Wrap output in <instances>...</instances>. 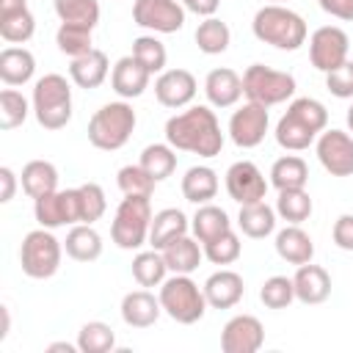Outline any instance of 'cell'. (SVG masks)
I'll use <instances>...</instances> for the list:
<instances>
[{
    "label": "cell",
    "mask_w": 353,
    "mask_h": 353,
    "mask_svg": "<svg viewBox=\"0 0 353 353\" xmlns=\"http://www.w3.org/2000/svg\"><path fill=\"white\" fill-rule=\"evenodd\" d=\"M165 141L176 152H190L207 160L223 149V132L210 105H188L182 113H174L165 121Z\"/></svg>",
    "instance_id": "obj_1"
},
{
    "label": "cell",
    "mask_w": 353,
    "mask_h": 353,
    "mask_svg": "<svg viewBox=\"0 0 353 353\" xmlns=\"http://www.w3.org/2000/svg\"><path fill=\"white\" fill-rule=\"evenodd\" d=\"M328 127V110L314 97H298L287 105L284 116L276 121V143L287 152L309 149L317 135Z\"/></svg>",
    "instance_id": "obj_2"
},
{
    "label": "cell",
    "mask_w": 353,
    "mask_h": 353,
    "mask_svg": "<svg viewBox=\"0 0 353 353\" xmlns=\"http://www.w3.org/2000/svg\"><path fill=\"white\" fill-rule=\"evenodd\" d=\"M251 30L262 44H270L276 50L284 52H295L306 44L309 28L303 22V17L281 3H268L262 6L254 19H251Z\"/></svg>",
    "instance_id": "obj_3"
},
{
    "label": "cell",
    "mask_w": 353,
    "mask_h": 353,
    "mask_svg": "<svg viewBox=\"0 0 353 353\" xmlns=\"http://www.w3.org/2000/svg\"><path fill=\"white\" fill-rule=\"evenodd\" d=\"M33 116L44 130H63L72 121V85L63 74L50 72L33 83Z\"/></svg>",
    "instance_id": "obj_4"
},
{
    "label": "cell",
    "mask_w": 353,
    "mask_h": 353,
    "mask_svg": "<svg viewBox=\"0 0 353 353\" xmlns=\"http://www.w3.org/2000/svg\"><path fill=\"white\" fill-rule=\"evenodd\" d=\"M135 124H138V116H135V110L127 99L105 102L88 119V141H91L94 149L116 152L130 141Z\"/></svg>",
    "instance_id": "obj_5"
},
{
    "label": "cell",
    "mask_w": 353,
    "mask_h": 353,
    "mask_svg": "<svg viewBox=\"0 0 353 353\" xmlns=\"http://www.w3.org/2000/svg\"><path fill=\"white\" fill-rule=\"evenodd\" d=\"M160 306H163V314H168L174 323L179 325H193L204 317L207 312V298H204V290L188 276V273H174L168 276L163 284H160Z\"/></svg>",
    "instance_id": "obj_6"
},
{
    "label": "cell",
    "mask_w": 353,
    "mask_h": 353,
    "mask_svg": "<svg viewBox=\"0 0 353 353\" xmlns=\"http://www.w3.org/2000/svg\"><path fill=\"white\" fill-rule=\"evenodd\" d=\"M152 196H124L110 223V240L124 251H138L149 243L152 226Z\"/></svg>",
    "instance_id": "obj_7"
},
{
    "label": "cell",
    "mask_w": 353,
    "mask_h": 353,
    "mask_svg": "<svg viewBox=\"0 0 353 353\" xmlns=\"http://www.w3.org/2000/svg\"><path fill=\"white\" fill-rule=\"evenodd\" d=\"M61 256H63V243L52 234V229H33L22 237L19 245V265L22 273L28 279H52L61 268Z\"/></svg>",
    "instance_id": "obj_8"
},
{
    "label": "cell",
    "mask_w": 353,
    "mask_h": 353,
    "mask_svg": "<svg viewBox=\"0 0 353 353\" xmlns=\"http://www.w3.org/2000/svg\"><path fill=\"white\" fill-rule=\"evenodd\" d=\"M243 94L248 97V102L273 108L295 97V77L290 72L270 69L265 63H251L243 72Z\"/></svg>",
    "instance_id": "obj_9"
},
{
    "label": "cell",
    "mask_w": 353,
    "mask_h": 353,
    "mask_svg": "<svg viewBox=\"0 0 353 353\" xmlns=\"http://www.w3.org/2000/svg\"><path fill=\"white\" fill-rule=\"evenodd\" d=\"M347 50H350V39L336 25H323L309 36V61L323 74L339 69L347 61Z\"/></svg>",
    "instance_id": "obj_10"
},
{
    "label": "cell",
    "mask_w": 353,
    "mask_h": 353,
    "mask_svg": "<svg viewBox=\"0 0 353 353\" xmlns=\"http://www.w3.org/2000/svg\"><path fill=\"white\" fill-rule=\"evenodd\" d=\"M132 22L149 33H176L185 28V6L179 0H135Z\"/></svg>",
    "instance_id": "obj_11"
},
{
    "label": "cell",
    "mask_w": 353,
    "mask_h": 353,
    "mask_svg": "<svg viewBox=\"0 0 353 353\" xmlns=\"http://www.w3.org/2000/svg\"><path fill=\"white\" fill-rule=\"evenodd\" d=\"M33 215L36 223L44 229H58V226H74L80 223V196L77 188L66 190H52L41 199H33Z\"/></svg>",
    "instance_id": "obj_12"
},
{
    "label": "cell",
    "mask_w": 353,
    "mask_h": 353,
    "mask_svg": "<svg viewBox=\"0 0 353 353\" xmlns=\"http://www.w3.org/2000/svg\"><path fill=\"white\" fill-rule=\"evenodd\" d=\"M320 165L331 176H353V135L345 130H323L314 141Z\"/></svg>",
    "instance_id": "obj_13"
},
{
    "label": "cell",
    "mask_w": 353,
    "mask_h": 353,
    "mask_svg": "<svg viewBox=\"0 0 353 353\" xmlns=\"http://www.w3.org/2000/svg\"><path fill=\"white\" fill-rule=\"evenodd\" d=\"M268 127H270L268 108L259 105V102H245L229 119V138L240 149H254V146H259L265 141Z\"/></svg>",
    "instance_id": "obj_14"
},
{
    "label": "cell",
    "mask_w": 353,
    "mask_h": 353,
    "mask_svg": "<svg viewBox=\"0 0 353 353\" xmlns=\"http://www.w3.org/2000/svg\"><path fill=\"white\" fill-rule=\"evenodd\" d=\"M226 193L232 201L237 204H254V201H265L268 193V179L259 171L256 163L251 160H237L226 168Z\"/></svg>",
    "instance_id": "obj_15"
},
{
    "label": "cell",
    "mask_w": 353,
    "mask_h": 353,
    "mask_svg": "<svg viewBox=\"0 0 353 353\" xmlns=\"http://www.w3.org/2000/svg\"><path fill=\"white\" fill-rule=\"evenodd\" d=\"M265 345V325L254 314H234L221 331L223 353H256Z\"/></svg>",
    "instance_id": "obj_16"
},
{
    "label": "cell",
    "mask_w": 353,
    "mask_h": 353,
    "mask_svg": "<svg viewBox=\"0 0 353 353\" xmlns=\"http://www.w3.org/2000/svg\"><path fill=\"white\" fill-rule=\"evenodd\" d=\"M196 91H199V83H196L193 72H188V69H165L154 80V97H157V102L163 108H171V110L188 108L193 102Z\"/></svg>",
    "instance_id": "obj_17"
},
{
    "label": "cell",
    "mask_w": 353,
    "mask_h": 353,
    "mask_svg": "<svg viewBox=\"0 0 353 353\" xmlns=\"http://www.w3.org/2000/svg\"><path fill=\"white\" fill-rule=\"evenodd\" d=\"M201 290H204V298H207V303L212 309H232L245 295L243 276L237 270H229V268H221L212 276H207V281H204Z\"/></svg>",
    "instance_id": "obj_18"
},
{
    "label": "cell",
    "mask_w": 353,
    "mask_h": 353,
    "mask_svg": "<svg viewBox=\"0 0 353 353\" xmlns=\"http://www.w3.org/2000/svg\"><path fill=\"white\" fill-rule=\"evenodd\" d=\"M292 284H295V301H301L303 306L325 303L331 295V273L320 265H312V262L298 265Z\"/></svg>",
    "instance_id": "obj_19"
},
{
    "label": "cell",
    "mask_w": 353,
    "mask_h": 353,
    "mask_svg": "<svg viewBox=\"0 0 353 353\" xmlns=\"http://www.w3.org/2000/svg\"><path fill=\"white\" fill-rule=\"evenodd\" d=\"M204 97L210 108H234L243 97V77L229 66H218L204 77Z\"/></svg>",
    "instance_id": "obj_20"
},
{
    "label": "cell",
    "mask_w": 353,
    "mask_h": 353,
    "mask_svg": "<svg viewBox=\"0 0 353 353\" xmlns=\"http://www.w3.org/2000/svg\"><path fill=\"white\" fill-rule=\"evenodd\" d=\"M121 320L130 325V328H149L160 320L163 314V306H160V298L154 292H149L146 287L143 290H132L121 298Z\"/></svg>",
    "instance_id": "obj_21"
},
{
    "label": "cell",
    "mask_w": 353,
    "mask_h": 353,
    "mask_svg": "<svg viewBox=\"0 0 353 353\" xmlns=\"http://www.w3.org/2000/svg\"><path fill=\"white\" fill-rule=\"evenodd\" d=\"M149 80L152 74L132 58V55H124L113 63L110 69V88L121 97V99H138L146 88H149Z\"/></svg>",
    "instance_id": "obj_22"
},
{
    "label": "cell",
    "mask_w": 353,
    "mask_h": 353,
    "mask_svg": "<svg viewBox=\"0 0 353 353\" xmlns=\"http://www.w3.org/2000/svg\"><path fill=\"white\" fill-rule=\"evenodd\" d=\"M108 74H110V61H108V55L102 52V50H88L85 55H80V58H72V63H69V80L77 85V88H85V91H91V88H99L105 80H108Z\"/></svg>",
    "instance_id": "obj_23"
},
{
    "label": "cell",
    "mask_w": 353,
    "mask_h": 353,
    "mask_svg": "<svg viewBox=\"0 0 353 353\" xmlns=\"http://www.w3.org/2000/svg\"><path fill=\"white\" fill-rule=\"evenodd\" d=\"M276 254L290 265H306L314 256V240L301 223H287L281 232H276Z\"/></svg>",
    "instance_id": "obj_24"
},
{
    "label": "cell",
    "mask_w": 353,
    "mask_h": 353,
    "mask_svg": "<svg viewBox=\"0 0 353 353\" xmlns=\"http://www.w3.org/2000/svg\"><path fill=\"white\" fill-rule=\"evenodd\" d=\"M190 232V221L182 210L176 207H165L160 212L152 215V226H149V245L163 251L168 243H174L176 237H185Z\"/></svg>",
    "instance_id": "obj_25"
},
{
    "label": "cell",
    "mask_w": 353,
    "mask_h": 353,
    "mask_svg": "<svg viewBox=\"0 0 353 353\" xmlns=\"http://www.w3.org/2000/svg\"><path fill=\"white\" fill-rule=\"evenodd\" d=\"M63 251L74 262H94L102 256V234L94 229V223H74L66 232Z\"/></svg>",
    "instance_id": "obj_26"
},
{
    "label": "cell",
    "mask_w": 353,
    "mask_h": 353,
    "mask_svg": "<svg viewBox=\"0 0 353 353\" xmlns=\"http://www.w3.org/2000/svg\"><path fill=\"white\" fill-rule=\"evenodd\" d=\"M33 74H36V58L30 50L11 44L0 52V80L6 85H11V88L25 85L33 80Z\"/></svg>",
    "instance_id": "obj_27"
},
{
    "label": "cell",
    "mask_w": 353,
    "mask_h": 353,
    "mask_svg": "<svg viewBox=\"0 0 353 353\" xmlns=\"http://www.w3.org/2000/svg\"><path fill=\"white\" fill-rule=\"evenodd\" d=\"M182 196H185V201H190V204H210L215 196H218V188H221V182H218V174H215V168H210V165H190L188 171H185V176H182Z\"/></svg>",
    "instance_id": "obj_28"
},
{
    "label": "cell",
    "mask_w": 353,
    "mask_h": 353,
    "mask_svg": "<svg viewBox=\"0 0 353 353\" xmlns=\"http://www.w3.org/2000/svg\"><path fill=\"white\" fill-rule=\"evenodd\" d=\"M276 207L265 204V201H254V204H240L237 212V226L245 237L251 240H262L268 234L276 232Z\"/></svg>",
    "instance_id": "obj_29"
},
{
    "label": "cell",
    "mask_w": 353,
    "mask_h": 353,
    "mask_svg": "<svg viewBox=\"0 0 353 353\" xmlns=\"http://www.w3.org/2000/svg\"><path fill=\"white\" fill-rule=\"evenodd\" d=\"M19 185L25 190V196L41 199V196L58 190V168L50 160H30V163L22 165Z\"/></svg>",
    "instance_id": "obj_30"
},
{
    "label": "cell",
    "mask_w": 353,
    "mask_h": 353,
    "mask_svg": "<svg viewBox=\"0 0 353 353\" xmlns=\"http://www.w3.org/2000/svg\"><path fill=\"white\" fill-rule=\"evenodd\" d=\"M163 259H165L171 273H188L190 276L204 259V245L196 237L185 234V237H176L174 243H168L163 248Z\"/></svg>",
    "instance_id": "obj_31"
},
{
    "label": "cell",
    "mask_w": 353,
    "mask_h": 353,
    "mask_svg": "<svg viewBox=\"0 0 353 353\" xmlns=\"http://www.w3.org/2000/svg\"><path fill=\"white\" fill-rule=\"evenodd\" d=\"M232 229V221H229V215H226V210H221L218 204H199V210H196V215L190 218V232H193V237L204 245V243H210V240H215V237H221L223 232H229Z\"/></svg>",
    "instance_id": "obj_32"
},
{
    "label": "cell",
    "mask_w": 353,
    "mask_h": 353,
    "mask_svg": "<svg viewBox=\"0 0 353 353\" xmlns=\"http://www.w3.org/2000/svg\"><path fill=\"white\" fill-rule=\"evenodd\" d=\"M309 182V165L298 154H284L270 165V185L276 190H290V188H306Z\"/></svg>",
    "instance_id": "obj_33"
},
{
    "label": "cell",
    "mask_w": 353,
    "mask_h": 353,
    "mask_svg": "<svg viewBox=\"0 0 353 353\" xmlns=\"http://www.w3.org/2000/svg\"><path fill=\"white\" fill-rule=\"evenodd\" d=\"M193 39H196V47H199L204 55H221V52H226L229 44H232V30H229V25H226L223 19H218V17H204V22H199Z\"/></svg>",
    "instance_id": "obj_34"
},
{
    "label": "cell",
    "mask_w": 353,
    "mask_h": 353,
    "mask_svg": "<svg viewBox=\"0 0 353 353\" xmlns=\"http://www.w3.org/2000/svg\"><path fill=\"white\" fill-rule=\"evenodd\" d=\"M168 265L163 259V251L152 248V251H138L132 256V279L138 281V287H160L168 276Z\"/></svg>",
    "instance_id": "obj_35"
},
{
    "label": "cell",
    "mask_w": 353,
    "mask_h": 353,
    "mask_svg": "<svg viewBox=\"0 0 353 353\" xmlns=\"http://www.w3.org/2000/svg\"><path fill=\"white\" fill-rule=\"evenodd\" d=\"M314 204H312V196L306 193V188H290V190H279V199H276V215L287 223H303L309 221Z\"/></svg>",
    "instance_id": "obj_36"
},
{
    "label": "cell",
    "mask_w": 353,
    "mask_h": 353,
    "mask_svg": "<svg viewBox=\"0 0 353 353\" xmlns=\"http://www.w3.org/2000/svg\"><path fill=\"white\" fill-rule=\"evenodd\" d=\"M146 171H149V176H154L157 182H163V179H168L171 174H174V168H176V149L165 141V143H149L143 152H141V160H138Z\"/></svg>",
    "instance_id": "obj_37"
},
{
    "label": "cell",
    "mask_w": 353,
    "mask_h": 353,
    "mask_svg": "<svg viewBox=\"0 0 353 353\" xmlns=\"http://www.w3.org/2000/svg\"><path fill=\"white\" fill-rule=\"evenodd\" d=\"M52 8L58 19L69 25H83L94 30L99 22V0H52Z\"/></svg>",
    "instance_id": "obj_38"
},
{
    "label": "cell",
    "mask_w": 353,
    "mask_h": 353,
    "mask_svg": "<svg viewBox=\"0 0 353 353\" xmlns=\"http://www.w3.org/2000/svg\"><path fill=\"white\" fill-rule=\"evenodd\" d=\"M132 58H135L149 74H160V72H165L168 52H165V44H163L154 33H149V36L132 39Z\"/></svg>",
    "instance_id": "obj_39"
},
{
    "label": "cell",
    "mask_w": 353,
    "mask_h": 353,
    "mask_svg": "<svg viewBox=\"0 0 353 353\" xmlns=\"http://www.w3.org/2000/svg\"><path fill=\"white\" fill-rule=\"evenodd\" d=\"M77 347L80 353H108L116 347V334L102 320H88L77 331Z\"/></svg>",
    "instance_id": "obj_40"
},
{
    "label": "cell",
    "mask_w": 353,
    "mask_h": 353,
    "mask_svg": "<svg viewBox=\"0 0 353 353\" xmlns=\"http://www.w3.org/2000/svg\"><path fill=\"white\" fill-rule=\"evenodd\" d=\"M36 33V17L30 8L14 11V14H0V39L8 44H25Z\"/></svg>",
    "instance_id": "obj_41"
},
{
    "label": "cell",
    "mask_w": 353,
    "mask_h": 353,
    "mask_svg": "<svg viewBox=\"0 0 353 353\" xmlns=\"http://www.w3.org/2000/svg\"><path fill=\"white\" fill-rule=\"evenodd\" d=\"M91 28H83V25H69V22H61L58 30H55V44L63 55L69 58H80L85 55L88 50H94V41H91Z\"/></svg>",
    "instance_id": "obj_42"
},
{
    "label": "cell",
    "mask_w": 353,
    "mask_h": 353,
    "mask_svg": "<svg viewBox=\"0 0 353 353\" xmlns=\"http://www.w3.org/2000/svg\"><path fill=\"white\" fill-rule=\"evenodd\" d=\"M30 110H33V105L22 97V91L11 88V85L0 91V130H17V127H22Z\"/></svg>",
    "instance_id": "obj_43"
},
{
    "label": "cell",
    "mask_w": 353,
    "mask_h": 353,
    "mask_svg": "<svg viewBox=\"0 0 353 353\" xmlns=\"http://www.w3.org/2000/svg\"><path fill=\"white\" fill-rule=\"evenodd\" d=\"M116 182H119V190H121L124 196H152V193H154V185H157V179L149 176V171H146L141 163L119 168Z\"/></svg>",
    "instance_id": "obj_44"
},
{
    "label": "cell",
    "mask_w": 353,
    "mask_h": 353,
    "mask_svg": "<svg viewBox=\"0 0 353 353\" xmlns=\"http://www.w3.org/2000/svg\"><path fill=\"white\" fill-rule=\"evenodd\" d=\"M77 196H80V223H97L108 210L102 185L83 182V185H77Z\"/></svg>",
    "instance_id": "obj_45"
},
{
    "label": "cell",
    "mask_w": 353,
    "mask_h": 353,
    "mask_svg": "<svg viewBox=\"0 0 353 353\" xmlns=\"http://www.w3.org/2000/svg\"><path fill=\"white\" fill-rule=\"evenodd\" d=\"M240 254H243V243H240V237H237L234 229H229L221 237L204 243V256L212 265H232V262L240 259Z\"/></svg>",
    "instance_id": "obj_46"
},
{
    "label": "cell",
    "mask_w": 353,
    "mask_h": 353,
    "mask_svg": "<svg viewBox=\"0 0 353 353\" xmlns=\"http://www.w3.org/2000/svg\"><path fill=\"white\" fill-rule=\"evenodd\" d=\"M259 301L268 309H287L295 301V284L287 276H270L259 287Z\"/></svg>",
    "instance_id": "obj_47"
},
{
    "label": "cell",
    "mask_w": 353,
    "mask_h": 353,
    "mask_svg": "<svg viewBox=\"0 0 353 353\" xmlns=\"http://www.w3.org/2000/svg\"><path fill=\"white\" fill-rule=\"evenodd\" d=\"M325 88L336 99H353V61L350 58L339 69L325 74Z\"/></svg>",
    "instance_id": "obj_48"
},
{
    "label": "cell",
    "mask_w": 353,
    "mask_h": 353,
    "mask_svg": "<svg viewBox=\"0 0 353 353\" xmlns=\"http://www.w3.org/2000/svg\"><path fill=\"white\" fill-rule=\"evenodd\" d=\"M331 240H334L336 248H342V251H353V212H342V215L334 221Z\"/></svg>",
    "instance_id": "obj_49"
},
{
    "label": "cell",
    "mask_w": 353,
    "mask_h": 353,
    "mask_svg": "<svg viewBox=\"0 0 353 353\" xmlns=\"http://www.w3.org/2000/svg\"><path fill=\"white\" fill-rule=\"evenodd\" d=\"M320 8L342 22H353V0H317Z\"/></svg>",
    "instance_id": "obj_50"
},
{
    "label": "cell",
    "mask_w": 353,
    "mask_h": 353,
    "mask_svg": "<svg viewBox=\"0 0 353 353\" xmlns=\"http://www.w3.org/2000/svg\"><path fill=\"white\" fill-rule=\"evenodd\" d=\"M185 6V11L196 14V17H215L221 0H179Z\"/></svg>",
    "instance_id": "obj_51"
},
{
    "label": "cell",
    "mask_w": 353,
    "mask_h": 353,
    "mask_svg": "<svg viewBox=\"0 0 353 353\" xmlns=\"http://www.w3.org/2000/svg\"><path fill=\"white\" fill-rule=\"evenodd\" d=\"M0 182H3V193H0V201L3 204H8L11 199H14V193H17V182H19V176L8 168V165H3L0 168Z\"/></svg>",
    "instance_id": "obj_52"
},
{
    "label": "cell",
    "mask_w": 353,
    "mask_h": 353,
    "mask_svg": "<svg viewBox=\"0 0 353 353\" xmlns=\"http://www.w3.org/2000/svg\"><path fill=\"white\" fill-rule=\"evenodd\" d=\"M28 8V0H0V14H14Z\"/></svg>",
    "instance_id": "obj_53"
},
{
    "label": "cell",
    "mask_w": 353,
    "mask_h": 353,
    "mask_svg": "<svg viewBox=\"0 0 353 353\" xmlns=\"http://www.w3.org/2000/svg\"><path fill=\"white\" fill-rule=\"evenodd\" d=\"M47 350H50V353H58V350H61V353H77L80 347H77V342H74V345H72V342H52V345H47Z\"/></svg>",
    "instance_id": "obj_54"
},
{
    "label": "cell",
    "mask_w": 353,
    "mask_h": 353,
    "mask_svg": "<svg viewBox=\"0 0 353 353\" xmlns=\"http://www.w3.org/2000/svg\"><path fill=\"white\" fill-rule=\"evenodd\" d=\"M0 312H3V328H0V339H6V336H8V331H11V317H8V306H0Z\"/></svg>",
    "instance_id": "obj_55"
},
{
    "label": "cell",
    "mask_w": 353,
    "mask_h": 353,
    "mask_svg": "<svg viewBox=\"0 0 353 353\" xmlns=\"http://www.w3.org/2000/svg\"><path fill=\"white\" fill-rule=\"evenodd\" d=\"M347 130H350V135H353V102H350V108H347Z\"/></svg>",
    "instance_id": "obj_56"
},
{
    "label": "cell",
    "mask_w": 353,
    "mask_h": 353,
    "mask_svg": "<svg viewBox=\"0 0 353 353\" xmlns=\"http://www.w3.org/2000/svg\"><path fill=\"white\" fill-rule=\"evenodd\" d=\"M270 3H284V0H270Z\"/></svg>",
    "instance_id": "obj_57"
}]
</instances>
